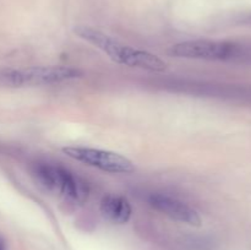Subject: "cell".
Masks as SVG:
<instances>
[{
    "label": "cell",
    "instance_id": "6da1fadb",
    "mask_svg": "<svg viewBox=\"0 0 251 250\" xmlns=\"http://www.w3.org/2000/svg\"><path fill=\"white\" fill-rule=\"evenodd\" d=\"M74 32L81 39L95 46L108 55V58L120 65L142 69L152 73H162L167 70V63L158 55L123 44L122 42L117 41L100 29L92 28L90 26H77Z\"/></svg>",
    "mask_w": 251,
    "mask_h": 250
},
{
    "label": "cell",
    "instance_id": "8992f818",
    "mask_svg": "<svg viewBox=\"0 0 251 250\" xmlns=\"http://www.w3.org/2000/svg\"><path fill=\"white\" fill-rule=\"evenodd\" d=\"M147 201L152 208L171 220L195 225V227L201 225V217L198 211L179 199L167 195V194L153 193L147 198Z\"/></svg>",
    "mask_w": 251,
    "mask_h": 250
},
{
    "label": "cell",
    "instance_id": "ba28073f",
    "mask_svg": "<svg viewBox=\"0 0 251 250\" xmlns=\"http://www.w3.org/2000/svg\"><path fill=\"white\" fill-rule=\"evenodd\" d=\"M0 250H5V244H4V240L0 238Z\"/></svg>",
    "mask_w": 251,
    "mask_h": 250
},
{
    "label": "cell",
    "instance_id": "7a4b0ae2",
    "mask_svg": "<svg viewBox=\"0 0 251 250\" xmlns=\"http://www.w3.org/2000/svg\"><path fill=\"white\" fill-rule=\"evenodd\" d=\"M33 174L37 181L44 189L58 194L70 202L82 205L88 200V184L64 167L50 163H39L34 167Z\"/></svg>",
    "mask_w": 251,
    "mask_h": 250
},
{
    "label": "cell",
    "instance_id": "277c9868",
    "mask_svg": "<svg viewBox=\"0 0 251 250\" xmlns=\"http://www.w3.org/2000/svg\"><path fill=\"white\" fill-rule=\"evenodd\" d=\"M63 152L75 161L107 173L130 174L135 171L132 161L123 154L112 151L92 149V147L69 146L64 147Z\"/></svg>",
    "mask_w": 251,
    "mask_h": 250
},
{
    "label": "cell",
    "instance_id": "3957f363",
    "mask_svg": "<svg viewBox=\"0 0 251 250\" xmlns=\"http://www.w3.org/2000/svg\"><path fill=\"white\" fill-rule=\"evenodd\" d=\"M82 75L80 69L71 66H32L26 69L0 68V86L25 87L46 86L75 80Z\"/></svg>",
    "mask_w": 251,
    "mask_h": 250
},
{
    "label": "cell",
    "instance_id": "52a82bcc",
    "mask_svg": "<svg viewBox=\"0 0 251 250\" xmlns=\"http://www.w3.org/2000/svg\"><path fill=\"white\" fill-rule=\"evenodd\" d=\"M100 208L102 215L107 220L117 225L127 223L132 215V207L127 199L115 194H107L103 196Z\"/></svg>",
    "mask_w": 251,
    "mask_h": 250
},
{
    "label": "cell",
    "instance_id": "5b68a950",
    "mask_svg": "<svg viewBox=\"0 0 251 250\" xmlns=\"http://www.w3.org/2000/svg\"><path fill=\"white\" fill-rule=\"evenodd\" d=\"M237 53V47L228 42L195 39L176 43L171 47L169 54L176 58L199 60H226Z\"/></svg>",
    "mask_w": 251,
    "mask_h": 250
}]
</instances>
